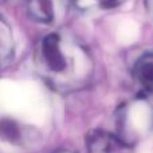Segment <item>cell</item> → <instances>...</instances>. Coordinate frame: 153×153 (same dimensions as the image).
I'll list each match as a JSON object with an SVG mask.
<instances>
[{"label":"cell","instance_id":"ba28073f","mask_svg":"<svg viewBox=\"0 0 153 153\" xmlns=\"http://www.w3.org/2000/svg\"><path fill=\"white\" fill-rule=\"evenodd\" d=\"M56 153H73V152H69V151H62V152H56Z\"/></svg>","mask_w":153,"mask_h":153},{"label":"cell","instance_id":"6da1fadb","mask_svg":"<svg viewBox=\"0 0 153 153\" xmlns=\"http://www.w3.org/2000/svg\"><path fill=\"white\" fill-rule=\"evenodd\" d=\"M36 65L51 85L63 90L83 86L93 74V61L87 50L62 32H51L40 40Z\"/></svg>","mask_w":153,"mask_h":153},{"label":"cell","instance_id":"52a82bcc","mask_svg":"<svg viewBox=\"0 0 153 153\" xmlns=\"http://www.w3.org/2000/svg\"><path fill=\"white\" fill-rule=\"evenodd\" d=\"M145 7L148 11V15L153 19V0H145Z\"/></svg>","mask_w":153,"mask_h":153},{"label":"cell","instance_id":"277c9868","mask_svg":"<svg viewBox=\"0 0 153 153\" xmlns=\"http://www.w3.org/2000/svg\"><path fill=\"white\" fill-rule=\"evenodd\" d=\"M27 11L39 23H51L54 19L53 0H27Z\"/></svg>","mask_w":153,"mask_h":153},{"label":"cell","instance_id":"8992f818","mask_svg":"<svg viewBox=\"0 0 153 153\" xmlns=\"http://www.w3.org/2000/svg\"><path fill=\"white\" fill-rule=\"evenodd\" d=\"M98 4L103 8H111V7H116L117 4H120L121 0H97Z\"/></svg>","mask_w":153,"mask_h":153},{"label":"cell","instance_id":"7a4b0ae2","mask_svg":"<svg viewBox=\"0 0 153 153\" xmlns=\"http://www.w3.org/2000/svg\"><path fill=\"white\" fill-rule=\"evenodd\" d=\"M85 144L89 153H117L125 146L118 136L102 129L91 130L86 136Z\"/></svg>","mask_w":153,"mask_h":153},{"label":"cell","instance_id":"3957f363","mask_svg":"<svg viewBox=\"0 0 153 153\" xmlns=\"http://www.w3.org/2000/svg\"><path fill=\"white\" fill-rule=\"evenodd\" d=\"M136 83L148 94H153V51L145 53L137 59L133 67Z\"/></svg>","mask_w":153,"mask_h":153},{"label":"cell","instance_id":"5b68a950","mask_svg":"<svg viewBox=\"0 0 153 153\" xmlns=\"http://www.w3.org/2000/svg\"><path fill=\"white\" fill-rule=\"evenodd\" d=\"M12 53H13L12 34H11L10 27L5 23V20L1 19V23H0V55H1V61L7 62L12 56Z\"/></svg>","mask_w":153,"mask_h":153}]
</instances>
